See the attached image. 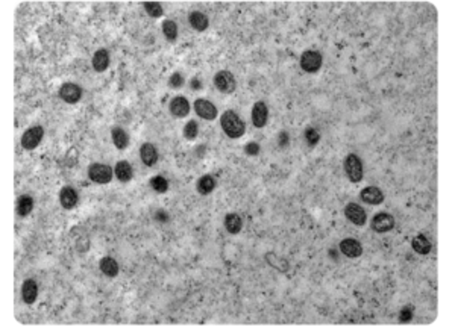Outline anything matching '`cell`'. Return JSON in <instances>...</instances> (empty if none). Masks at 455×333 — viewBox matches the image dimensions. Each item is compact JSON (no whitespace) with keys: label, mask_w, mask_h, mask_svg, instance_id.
I'll list each match as a JSON object with an SVG mask.
<instances>
[{"label":"cell","mask_w":455,"mask_h":333,"mask_svg":"<svg viewBox=\"0 0 455 333\" xmlns=\"http://www.w3.org/2000/svg\"><path fill=\"white\" fill-rule=\"evenodd\" d=\"M244 153L249 156H257L260 153V144L258 143H247L244 146Z\"/></svg>","instance_id":"34"},{"label":"cell","mask_w":455,"mask_h":333,"mask_svg":"<svg viewBox=\"0 0 455 333\" xmlns=\"http://www.w3.org/2000/svg\"><path fill=\"white\" fill-rule=\"evenodd\" d=\"M78 192L71 186H64L59 191V203L64 209H73L78 203Z\"/></svg>","instance_id":"16"},{"label":"cell","mask_w":455,"mask_h":333,"mask_svg":"<svg viewBox=\"0 0 455 333\" xmlns=\"http://www.w3.org/2000/svg\"><path fill=\"white\" fill-rule=\"evenodd\" d=\"M305 140H307V143H308L310 146H316V144L319 143V140H320V135H319V132H317L316 129L308 127V129L305 130Z\"/></svg>","instance_id":"31"},{"label":"cell","mask_w":455,"mask_h":333,"mask_svg":"<svg viewBox=\"0 0 455 333\" xmlns=\"http://www.w3.org/2000/svg\"><path fill=\"white\" fill-rule=\"evenodd\" d=\"M140 158L143 161V164L147 166H154L158 161V150L154 144L150 143H144L140 147Z\"/></svg>","instance_id":"17"},{"label":"cell","mask_w":455,"mask_h":333,"mask_svg":"<svg viewBox=\"0 0 455 333\" xmlns=\"http://www.w3.org/2000/svg\"><path fill=\"white\" fill-rule=\"evenodd\" d=\"M59 97L70 105L78 103L82 99V88L73 82H65L61 88H59Z\"/></svg>","instance_id":"7"},{"label":"cell","mask_w":455,"mask_h":333,"mask_svg":"<svg viewBox=\"0 0 455 333\" xmlns=\"http://www.w3.org/2000/svg\"><path fill=\"white\" fill-rule=\"evenodd\" d=\"M225 229L229 233L237 235L243 229V220L238 214H228L225 217Z\"/></svg>","instance_id":"24"},{"label":"cell","mask_w":455,"mask_h":333,"mask_svg":"<svg viewBox=\"0 0 455 333\" xmlns=\"http://www.w3.org/2000/svg\"><path fill=\"white\" fill-rule=\"evenodd\" d=\"M360 199L367 205H381L384 202V194L378 186H366L360 192Z\"/></svg>","instance_id":"11"},{"label":"cell","mask_w":455,"mask_h":333,"mask_svg":"<svg viewBox=\"0 0 455 333\" xmlns=\"http://www.w3.org/2000/svg\"><path fill=\"white\" fill-rule=\"evenodd\" d=\"M411 320H413V309L407 306L399 312V321L400 323H410Z\"/></svg>","instance_id":"33"},{"label":"cell","mask_w":455,"mask_h":333,"mask_svg":"<svg viewBox=\"0 0 455 333\" xmlns=\"http://www.w3.org/2000/svg\"><path fill=\"white\" fill-rule=\"evenodd\" d=\"M93 68L99 73L105 71L110 65V53L105 49H99L94 55H93Z\"/></svg>","instance_id":"19"},{"label":"cell","mask_w":455,"mask_h":333,"mask_svg":"<svg viewBox=\"0 0 455 333\" xmlns=\"http://www.w3.org/2000/svg\"><path fill=\"white\" fill-rule=\"evenodd\" d=\"M343 166H344V173L346 176L349 177V180L352 183H358L363 176H364V171H363V162L360 161V158L353 153H349L346 158H344V162H343Z\"/></svg>","instance_id":"2"},{"label":"cell","mask_w":455,"mask_h":333,"mask_svg":"<svg viewBox=\"0 0 455 333\" xmlns=\"http://www.w3.org/2000/svg\"><path fill=\"white\" fill-rule=\"evenodd\" d=\"M214 85L216 88L223 93V94H232L235 91V87H237V82H235V77L231 71L228 70H222L219 73H216L214 76Z\"/></svg>","instance_id":"4"},{"label":"cell","mask_w":455,"mask_h":333,"mask_svg":"<svg viewBox=\"0 0 455 333\" xmlns=\"http://www.w3.org/2000/svg\"><path fill=\"white\" fill-rule=\"evenodd\" d=\"M34 209V199L31 196H21L17 203V212L20 217H26Z\"/></svg>","instance_id":"25"},{"label":"cell","mask_w":455,"mask_h":333,"mask_svg":"<svg viewBox=\"0 0 455 333\" xmlns=\"http://www.w3.org/2000/svg\"><path fill=\"white\" fill-rule=\"evenodd\" d=\"M411 245H413L414 252L419 253V255H428V253L431 252V242H429V241L426 239V236H423V235H417V236L413 239Z\"/></svg>","instance_id":"26"},{"label":"cell","mask_w":455,"mask_h":333,"mask_svg":"<svg viewBox=\"0 0 455 333\" xmlns=\"http://www.w3.org/2000/svg\"><path fill=\"white\" fill-rule=\"evenodd\" d=\"M220 126H222L223 132L232 140L241 138L244 135V132H246L244 121L234 111L223 112V115L220 117Z\"/></svg>","instance_id":"1"},{"label":"cell","mask_w":455,"mask_h":333,"mask_svg":"<svg viewBox=\"0 0 455 333\" xmlns=\"http://www.w3.org/2000/svg\"><path fill=\"white\" fill-rule=\"evenodd\" d=\"M155 218H157V220H160V221H167V218H169V217H167V214H166L164 211H158V212H157V215H155Z\"/></svg>","instance_id":"36"},{"label":"cell","mask_w":455,"mask_h":333,"mask_svg":"<svg viewBox=\"0 0 455 333\" xmlns=\"http://www.w3.org/2000/svg\"><path fill=\"white\" fill-rule=\"evenodd\" d=\"M194 111L200 118H205V120H214L217 117V108L210 100H205V99H197L194 102Z\"/></svg>","instance_id":"10"},{"label":"cell","mask_w":455,"mask_h":333,"mask_svg":"<svg viewBox=\"0 0 455 333\" xmlns=\"http://www.w3.org/2000/svg\"><path fill=\"white\" fill-rule=\"evenodd\" d=\"M38 297V285L35 280L28 279L21 285V298L26 304H34Z\"/></svg>","instance_id":"13"},{"label":"cell","mask_w":455,"mask_h":333,"mask_svg":"<svg viewBox=\"0 0 455 333\" xmlns=\"http://www.w3.org/2000/svg\"><path fill=\"white\" fill-rule=\"evenodd\" d=\"M340 252L347 258H358L363 253V247L357 239L346 238L340 242Z\"/></svg>","instance_id":"15"},{"label":"cell","mask_w":455,"mask_h":333,"mask_svg":"<svg viewBox=\"0 0 455 333\" xmlns=\"http://www.w3.org/2000/svg\"><path fill=\"white\" fill-rule=\"evenodd\" d=\"M323 58L316 50H307L300 55V67L307 73H316L320 70Z\"/></svg>","instance_id":"6"},{"label":"cell","mask_w":455,"mask_h":333,"mask_svg":"<svg viewBox=\"0 0 455 333\" xmlns=\"http://www.w3.org/2000/svg\"><path fill=\"white\" fill-rule=\"evenodd\" d=\"M344 215L346 218L350 223H353L355 226H364L366 221H367V215H366V211L357 205V203H349L346 205L344 208Z\"/></svg>","instance_id":"9"},{"label":"cell","mask_w":455,"mask_h":333,"mask_svg":"<svg viewBox=\"0 0 455 333\" xmlns=\"http://www.w3.org/2000/svg\"><path fill=\"white\" fill-rule=\"evenodd\" d=\"M370 226L376 233H386V232H390L395 227V218L387 212H380V214H376L373 217Z\"/></svg>","instance_id":"8"},{"label":"cell","mask_w":455,"mask_h":333,"mask_svg":"<svg viewBox=\"0 0 455 333\" xmlns=\"http://www.w3.org/2000/svg\"><path fill=\"white\" fill-rule=\"evenodd\" d=\"M113 168L110 165H105V164H93V165L88 168V177L93 182L100 183V185L110 183L111 179H113Z\"/></svg>","instance_id":"3"},{"label":"cell","mask_w":455,"mask_h":333,"mask_svg":"<svg viewBox=\"0 0 455 333\" xmlns=\"http://www.w3.org/2000/svg\"><path fill=\"white\" fill-rule=\"evenodd\" d=\"M44 136V129L41 126H34L31 129H28L23 136H21V147L26 150H34L38 147V144L41 143Z\"/></svg>","instance_id":"5"},{"label":"cell","mask_w":455,"mask_h":333,"mask_svg":"<svg viewBox=\"0 0 455 333\" xmlns=\"http://www.w3.org/2000/svg\"><path fill=\"white\" fill-rule=\"evenodd\" d=\"M191 88L193 90H200L202 88V84L199 82V79H193L191 80Z\"/></svg>","instance_id":"37"},{"label":"cell","mask_w":455,"mask_h":333,"mask_svg":"<svg viewBox=\"0 0 455 333\" xmlns=\"http://www.w3.org/2000/svg\"><path fill=\"white\" fill-rule=\"evenodd\" d=\"M143 6H144V11L152 18H158V17H161L164 14V9H163L161 3H158V2H144Z\"/></svg>","instance_id":"27"},{"label":"cell","mask_w":455,"mask_h":333,"mask_svg":"<svg viewBox=\"0 0 455 333\" xmlns=\"http://www.w3.org/2000/svg\"><path fill=\"white\" fill-rule=\"evenodd\" d=\"M197 191L202 194V196H208L214 191L216 188V179L211 176V174H204L199 180H197V185H196Z\"/></svg>","instance_id":"20"},{"label":"cell","mask_w":455,"mask_h":333,"mask_svg":"<svg viewBox=\"0 0 455 333\" xmlns=\"http://www.w3.org/2000/svg\"><path fill=\"white\" fill-rule=\"evenodd\" d=\"M197 133H199V126H197L196 121L191 120V121H188V123L184 126V136H185L187 140H190V141L196 140Z\"/></svg>","instance_id":"30"},{"label":"cell","mask_w":455,"mask_h":333,"mask_svg":"<svg viewBox=\"0 0 455 333\" xmlns=\"http://www.w3.org/2000/svg\"><path fill=\"white\" fill-rule=\"evenodd\" d=\"M150 186H152L154 191L163 194V192H166L169 189V182L163 176H155V177L150 179Z\"/></svg>","instance_id":"28"},{"label":"cell","mask_w":455,"mask_h":333,"mask_svg":"<svg viewBox=\"0 0 455 333\" xmlns=\"http://www.w3.org/2000/svg\"><path fill=\"white\" fill-rule=\"evenodd\" d=\"M111 136H113V143L114 146L118 149V150H124L129 144V136L126 133V130H123L121 127H114L113 132H111Z\"/></svg>","instance_id":"23"},{"label":"cell","mask_w":455,"mask_h":333,"mask_svg":"<svg viewBox=\"0 0 455 333\" xmlns=\"http://www.w3.org/2000/svg\"><path fill=\"white\" fill-rule=\"evenodd\" d=\"M184 76L181 74V73H173L170 76V79H169V85H170L171 88H181L182 85H184Z\"/></svg>","instance_id":"32"},{"label":"cell","mask_w":455,"mask_h":333,"mask_svg":"<svg viewBox=\"0 0 455 333\" xmlns=\"http://www.w3.org/2000/svg\"><path fill=\"white\" fill-rule=\"evenodd\" d=\"M269 109L264 102H257L252 108V123L255 127H264L267 124Z\"/></svg>","instance_id":"12"},{"label":"cell","mask_w":455,"mask_h":333,"mask_svg":"<svg viewBox=\"0 0 455 333\" xmlns=\"http://www.w3.org/2000/svg\"><path fill=\"white\" fill-rule=\"evenodd\" d=\"M99 265H100V271L108 277H115L118 274L120 268H118V264H117V261L114 258H110V256L102 258Z\"/></svg>","instance_id":"22"},{"label":"cell","mask_w":455,"mask_h":333,"mask_svg":"<svg viewBox=\"0 0 455 333\" xmlns=\"http://www.w3.org/2000/svg\"><path fill=\"white\" fill-rule=\"evenodd\" d=\"M169 111H170L171 115L176 117V118H184V117H187L188 112H190V103H188V100H187L185 97L178 96V97H174V99L170 102V105H169Z\"/></svg>","instance_id":"14"},{"label":"cell","mask_w":455,"mask_h":333,"mask_svg":"<svg viewBox=\"0 0 455 333\" xmlns=\"http://www.w3.org/2000/svg\"><path fill=\"white\" fill-rule=\"evenodd\" d=\"M163 34H164V37L169 41H174L176 37H178V26H176V23L171 21V20H166L163 23Z\"/></svg>","instance_id":"29"},{"label":"cell","mask_w":455,"mask_h":333,"mask_svg":"<svg viewBox=\"0 0 455 333\" xmlns=\"http://www.w3.org/2000/svg\"><path fill=\"white\" fill-rule=\"evenodd\" d=\"M288 141H290V136H288V133L285 132V130H281L280 133H278V144H280V147H287L288 146Z\"/></svg>","instance_id":"35"},{"label":"cell","mask_w":455,"mask_h":333,"mask_svg":"<svg viewBox=\"0 0 455 333\" xmlns=\"http://www.w3.org/2000/svg\"><path fill=\"white\" fill-rule=\"evenodd\" d=\"M114 173H115V177L120 180V182H129L132 179V166L128 161H118L115 164V168H114Z\"/></svg>","instance_id":"21"},{"label":"cell","mask_w":455,"mask_h":333,"mask_svg":"<svg viewBox=\"0 0 455 333\" xmlns=\"http://www.w3.org/2000/svg\"><path fill=\"white\" fill-rule=\"evenodd\" d=\"M188 23H190V26H191L193 29H196L197 32H204V31L208 29V26H210V20H208V17H207L204 12H200V11H193V12H190V15H188Z\"/></svg>","instance_id":"18"}]
</instances>
